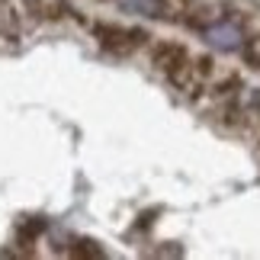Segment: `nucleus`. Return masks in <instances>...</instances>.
<instances>
[{
  "label": "nucleus",
  "instance_id": "f257e3e1",
  "mask_svg": "<svg viewBox=\"0 0 260 260\" xmlns=\"http://www.w3.org/2000/svg\"><path fill=\"white\" fill-rule=\"evenodd\" d=\"M199 32H203L206 45L218 48V52H238V48L247 42V29H244L241 19H235V16H218L212 23H203Z\"/></svg>",
  "mask_w": 260,
  "mask_h": 260
},
{
  "label": "nucleus",
  "instance_id": "f03ea898",
  "mask_svg": "<svg viewBox=\"0 0 260 260\" xmlns=\"http://www.w3.org/2000/svg\"><path fill=\"white\" fill-rule=\"evenodd\" d=\"M93 32L100 36L103 48H109V52H116V55H128L132 48H138L142 42L151 39L148 32H142V29H122V26H106V23L93 26Z\"/></svg>",
  "mask_w": 260,
  "mask_h": 260
},
{
  "label": "nucleus",
  "instance_id": "7ed1b4c3",
  "mask_svg": "<svg viewBox=\"0 0 260 260\" xmlns=\"http://www.w3.org/2000/svg\"><path fill=\"white\" fill-rule=\"evenodd\" d=\"M186 58H189V55H186V48L180 45V42H157V45H154V64L161 68L167 77H171L177 68L186 61Z\"/></svg>",
  "mask_w": 260,
  "mask_h": 260
},
{
  "label": "nucleus",
  "instance_id": "20e7f679",
  "mask_svg": "<svg viewBox=\"0 0 260 260\" xmlns=\"http://www.w3.org/2000/svg\"><path fill=\"white\" fill-rule=\"evenodd\" d=\"M128 13H142V16H161V19H171L174 13V0H119Z\"/></svg>",
  "mask_w": 260,
  "mask_h": 260
},
{
  "label": "nucleus",
  "instance_id": "39448f33",
  "mask_svg": "<svg viewBox=\"0 0 260 260\" xmlns=\"http://www.w3.org/2000/svg\"><path fill=\"white\" fill-rule=\"evenodd\" d=\"M241 52H244V61H247V68H260V36L247 39V42L241 45Z\"/></svg>",
  "mask_w": 260,
  "mask_h": 260
}]
</instances>
